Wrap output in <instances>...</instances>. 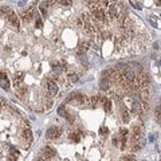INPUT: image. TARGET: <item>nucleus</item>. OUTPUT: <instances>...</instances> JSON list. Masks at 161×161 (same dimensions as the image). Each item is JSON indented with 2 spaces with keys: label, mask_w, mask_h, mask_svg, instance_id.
<instances>
[{
  "label": "nucleus",
  "mask_w": 161,
  "mask_h": 161,
  "mask_svg": "<svg viewBox=\"0 0 161 161\" xmlns=\"http://www.w3.org/2000/svg\"><path fill=\"white\" fill-rule=\"evenodd\" d=\"M98 101H101V97H99V95H94L93 98L89 99L90 105H93V106H97V105H98Z\"/></svg>",
  "instance_id": "20"
},
{
  "label": "nucleus",
  "mask_w": 161,
  "mask_h": 161,
  "mask_svg": "<svg viewBox=\"0 0 161 161\" xmlns=\"http://www.w3.org/2000/svg\"><path fill=\"white\" fill-rule=\"evenodd\" d=\"M136 83L138 87L145 89V87L149 86V77L148 75H140L138 78H136Z\"/></svg>",
  "instance_id": "3"
},
{
  "label": "nucleus",
  "mask_w": 161,
  "mask_h": 161,
  "mask_svg": "<svg viewBox=\"0 0 161 161\" xmlns=\"http://www.w3.org/2000/svg\"><path fill=\"white\" fill-rule=\"evenodd\" d=\"M7 19H8V22H9V23H11V24H12L16 30L20 27V22H19V18H18L13 12L8 13V15H7Z\"/></svg>",
  "instance_id": "5"
},
{
  "label": "nucleus",
  "mask_w": 161,
  "mask_h": 161,
  "mask_svg": "<svg viewBox=\"0 0 161 161\" xmlns=\"http://www.w3.org/2000/svg\"><path fill=\"white\" fill-rule=\"evenodd\" d=\"M1 12H3V13L5 15V16H7L8 13H11V12H12V9L9 8L8 5H3V7H1Z\"/></svg>",
  "instance_id": "24"
},
{
  "label": "nucleus",
  "mask_w": 161,
  "mask_h": 161,
  "mask_svg": "<svg viewBox=\"0 0 161 161\" xmlns=\"http://www.w3.org/2000/svg\"><path fill=\"white\" fill-rule=\"evenodd\" d=\"M156 117H157V121L160 122V107H157V110H156Z\"/></svg>",
  "instance_id": "30"
},
{
  "label": "nucleus",
  "mask_w": 161,
  "mask_h": 161,
  "mask_svg": "<svg viewBox=\"0 0 161 161\" xmlns=\"http://www.w3.org/2000/svg\"><path fill=\"white\" fill-rule=\"evenodd\" d=\"M70 81H71L73 83L78 82V75H77V74H71V75H70Z\"/></svg>",
  "instance_id": "28"
},
{
  "label": "nucleus",
  "mask_w": 161,
  "mask_h": 161,
  "mask_svg": "<svg viewBox=\"0 0 161 161\" xmlns=\"http://www.w3.org/2000/svg\"><path fill=\"white\" fill-rule=\"evenodd\" d=\"M132 110H133V114H136V116H138L141 113V106H140V103L137 102V101H134L132 105Z\"/></svg>",
  "instance_id": "15"
},
{
  "label": "nucleus",
  "mask_w": 161,
  "mask_h": 161,
  "mask_svg": "<svg viewBox=\"0 0 161 161\" xmlns=\"http://www.w3.org/2000/svg\"><path fill=\"white\" fill-rule=\"evenodd\" d=\"M121 121L124 122V124H128L129 120H130V116H129V112H128V109L125 106H121Z\"/></svg>",
  "instance_id": "10"
},
{
  "label": "nucleus",
  "mask_w": 161,
  "mask_h": 161,
  "mask_svg": "<svg viewBox=\"0 0 161 161\" xmlns=\"http://www.w3.org/2000/svg\"><path fill=\"white\" fill-rule=\"evenodd\" d=\"M42 24H43V22H42V19H38V20H36V27H38V28H40V27H42Z\"/></svg>",
  "instance_id": "31"
},
{
  "label": "nucleus",
  "mask_w": 161,
  "mask_h": 161,
  "mask_svg": "<svg viewBox=\"0 0 161 161\" xmlns=\"http://www.w3.org/2000/svg\"><path fill=\"white\" fill-rule=\"evenodd\" d=\"M15 86H16V91H18V93H19L20 95H23V94L26 93V86L23 85V83H16Z\"/></svg>",
  "instance_id": "17"
},
{
  "label": "nucleus",
  "mask_w": 161,
  "mask_h": 161,
  "mask_svg": "<svg viewBox=\"0 0 161 161\" xmlns=\"http://www.w3.org/2000/svg\"><path fill=\"white\" fill-rule=\"evenodd\" d=\"M103 106H105V110L109 113V112H110V109H112V101L105 98V99H103Z\"/></svg>",
  "instance_id": "19"
},
{
  "label": "nucleus",
  "mask_w": 161,
  "mask_h": 161,
  "mask_svg": "<svg viewBox=\"0 0 161 161\" xmlns=\"http://www.w3.org/2000/svg\"><path fill=\"white\" fill-rule=\"evenodd\" d=\"M39 9H40V12L43 13V16H47V4H46V1L39 5Z\"/></svg>",
  "instance_id": "21"
},
{
  "label": "nucleus",
  "mask_w": 161,
  "mask_h": 161,
  "mask_svg": "<svg viewBox=\"0 0 161 161\" xmlns=\"http://www.w3.org/2000/svg\"><path fill=\"white\" fill-rule=\"evenodd\" d=\"M62 134V129L58 128V126H51V128L47 129V133L46 136L47 138H51V140H55V138H59Z\"/></svg>",
  "instance_id": "2"
},
{
  "label": "nucleus",
  "mask_w": 161,
  "mask_h": 161,
  "mask_svg": "<svg viewBox=\"0 0 161 161\" xmlns=\"http://www.w3.org/2000/svg\"><path fill=\"white\" fill-rule=\"evenodd\" d=\"M0 86L5 89V90H8L9 89V81H8V77L5 75V73L3 71H0Z\"/></svg>",
  "instance_id": "7"
},
{
  "label": "nucleus",
  "mask_w": 161,
  "mask_h": 161,
  "mask_svg": "<svg viewBox=\"0 0 161 161\" xmlns=\"http://www.w3.org/2000/svg\"><path fill=\"white\" fill-rule=\"evenodd\" d=\"M134 158H136V157L133 156V154H126V156H122L121 157V160H134Z\"/></svg>",
  "instance_id": "26"
},
{
  "label": "nucleus",
  "mask_w": 161,
  "mask_h": 161,
  "mask_svg": "<svg viewBox=\"0 0 161 161\" xmlns=\"http://www.w3.org/2000/svg\"><path fill=\"white\" fill-rule=\"evenodd\" d=\"M59 1L62 5H71V3H73V0H59Z\"/></svg>",
  "instance_id": "29"
},
{
  "label": "nucleus",
  "mask_w": 161,
  "mask_h": 161,
  "mask_svg": "<svg viewBox=\"0 0 161 161\" xmlns=\"http://www.w3.org/2000/svg\"><path fill=\"white\" fill-rule=\"evenodd\" d=\"M43 152H44L46 158H53L54 156H57V152H55V149L51 148V146H46Z\"/></svg>",
  "instance_id": "12"
},
{
  "label": "nucleus",
  "mask_w": 161,
  "mask_h": 161,
  "mask_svg": "<svg viewBox=\"0 0 161 161\" xmlns=\"http://www.w3.org/2000/svg\"><path fill=\"white\" fill-rule=\"evenodd\" d=\"M125 78L128 82H134L136 81V74H134V71L133 70H125Z\"/></svg>",
  "instance_id": "14"
},
{
  "label": "nucleus",
  "mask_w": 161,
  "mask_h": 161,
  "mask_svg": "<svg viewBox=\"0 0 161 161\" xmlns=\"http://www.w3.org/2000/svg\"><path fill=\"white\" fill-rule=\"evenodd\" d=\"M58 114L61 117H66L67 112H66V109H65V106H59L58 107Z\"/></svg>",
  "instance_id": "23"
},
{
  "label": "nucleus",
  "mask_w": 161,
  "mask_h": 161,
  "mask_svg": "<svg viewBox=\"0 0 161 161\" xmlns=\"http://www.w3.org/2000/svg\"><path fill=\"white\" fill-rule=\"evenodd\" d=\"M99 86H101L102 90H109L110 86H112V82H110V79L107 78V77H103V78L101 79V82H99Z\"/></svg>",
  "instance_id": "11"
},
{
  "label": "nucleus",
  "mask_w": 161,
  "mask_h": 161,
  "mask_svg": "<svg viewBox=\"0 0 161 161\" xmlns=\"http://www.w3.org/2000/svg\"><path fill=\"white\" fill-rule=\"evenodd\" d=\"M46 106H47V107H49V109H50V107L53 106V101H49V102L46 103Z\"/></svg>",
  "instance_id": "33"
},
{
  "label": "nucleus",
  "mask_w": 161,
  "mask_h": 161,
  "mask_svg": "<svg viewBox=\"0 0 161 161\" xmlns=\"http://www.w3.org/2000/svg\"><path fill=\"white\" fill-rule=\"evenodd\" d=\"M3 105H4V101H3V98H0V109H1Z\"/></svg>",
  "instance_id": "34"
},
{
  "label": "nucleus",
  "mask_w": 161,
  "mask_h": 161,
  "mask_svg": "<svg viewBox=\"0 0 161 161\" xmlns=\"http://www.w3.org/2000/svg\"><path fill=\"white\" fill-rule=\"evenodd\" d=\"M23 77H24V73H22V71H16V73L13 74L15 85H16V83H20V82H22V79H23Z\"/></svg>",
  "instance_id": "16"
},
{
  "label": "nucleus",
  "mask_w": 161,
  "mask_h": 161,
  "mask_svg": "<svg viewBox=\"0 0 161 161\" xmlns=\"http://www.w3.org/2000/svg\"><path fill=\"white\" fill-rule=\"evenodd\" d=\"M107 7H109V16L112 18V19H116L117 18V15H118V13H120V11H118V7H117L116 4H114V3H109V5H107Z\"/></svg>",
  "instance_id": "8"
},
{
  "label": "nucleus",
  "mask_w": 161,
  "mask_h": 161,
  "mask_svg": "<svg viewBox=\"0 0 161 161\" xmlns=\"http://www.w3.org/2000/svg\"><path fill=\"white\" fill-rule=\"evenodd\" d=\"M141 148H142V145H141V144H137L136 146H133V150H140Z\"/></svg>",
  "instance_id": "32"
},
{
  "label": "nucleus",
  "mask_w": 161,
  "mask_h": 161,
  "mask_svg": "<svg viewBox=\"0 0 161 161\" xmlns=\"http://www.w3.org/2000/svg\"><path fill=\"white\" fill-rule=\"evenodd\" d=\"M107 133H109V130H107V128H105V126H102V128L99 129V134H101V136H106Z\"/></svg>",
  "instance_id": "27"
},
{
  "label": "nucleus",
  "mask_w": 161,
  "mask_h": 161,
  "mask_svg": "<svg viewBox=\"0 0 161 161\" xmlns=\"http://www.w3.org/2000/svg\"><path fill=\"white\" fill-rule=\"evenodd\" d=\"M38 16H39V15H36V13L34 12L32 8H30V9H27L26 12H23L22 19H23L26 23H28V22H31V19H32V18H38Z\"/></svg>",
  "instance_id": "4"
},
{
  "label": "nucleus",
  "mask_w": 161,
  "mask_h": 161,
  "mask_svg": "<svg viewBox=\"0 0 161 161\" xmlns=\"http://www.w3.org/2000/svg\"><path fill=\"white\" fill-rule=\"evenodd\" d=\"M141 98H142V101H144V102H148V99H149V91L146 90V87H145V89H142V91H141Z\"/></svg>",
  "instance_id": "18"
},
{
  "label": "nucleus",
  "mask_w": 161,
  "mask_h": 161,
  "mask_svg": "<svg viewBox=\"0 0 161 161\" xmlns=\"http://www.w3.org/2000/svg\"><path fill=\"white\" fill-rule=\"evenodd\" d=\"M22 137L26 140L27 144H31V142H32V133H31V130H30L28 126H24L23 132H22Z\"/></svg>",
  "instance_id": "6"
},
{
  "label": "nucleus",
  "mask_w": 161,
  "mask_h": 161,
  "mask_svg": "<svg viewBox=\"0 0 161 161\" xmlns=\"http://www.w3.org/2000/svg\"><path fill=\"white\" fill-rule=\"evenodd\" d=\"M47 89H49L50 95H57V93H58V86L54 81H50V79L47 81Z\"/></svg>",
  "instance_id": "9"
},
{
  "label": "nucleus",
  "mask_w": 161,
  "mask_h": 161,
  "mask_svg": "<svg viewBox=\"0 0 161 161\" xmlns=\"http://www.w3.org/2000/svg\"><path fill=\"white\" fill-rule=\"evenodd\" d=\"M140 136H141V128L140 126H134V128L132 129V140H133V142L138 140Z\"/></svg>",
  "instance_id": "13"
},
{
  "label": "nucleus",
  "mask_w": 161,
  "mask_h": 161,
  "mask_svg": "<svg viewBox=\"0 0 161 161\" xmlns=\"http://www.w3.org/2000/svg\"><path fill=\"white\" fill-rule=\"evenodd\" d=\"M91 8V12H93V15H94V18L97 19V20H99V22H106L107 19H106V13H105V11H103L101 7H95V3L94 4H91V5H89Z\"/></svg>",
  "instance_id": "1"
},
{
  "label": "nucleus",
  "mask_w": 161,
  "mask_h": 161,
  "mask_svg": "<svg viewBox=\"0 0 161 161\" xmlns=\"http://www.w3.org/2000/svg\"><path fill=\"white\" fill-rule=\"evenodd\" d=\"M79 61H81L85 66H87V65H89V62H87V57L85 55V54H81V55H79Z\"/></svg>",
  "instance_id": "25"
},
{
  "label": "nucleus",
  "mask_w": 161,
  "mask_h": 161,
  "mask_svg": "<svg viewBox=\"0 0 161 161\" xmlns=\"http://www.w3.org/2000/svg\"><path fill=\"white\" fill-rule=\"evenodd\" d=\"M69 138H71V140L75 141V142H78V141L81 140V134H79V133H71L70 136H69Z\"/></svg>",
  "instance_id": "22"
}]
</instances>
